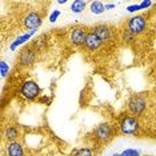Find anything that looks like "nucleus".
<instances>
[{
	"label": "nucleus",
	"mask_w": 156,
	"mask_h": 156,
	"mask_svg": "<svg viewBox=\"0 0 156 156\" xmlns=\"http://www.w3.org/2000/svg\"><path fill=\"white\" fill-rule=\"evenodd\" d=\"M35 34H36V31H28V32H26V34H22L20 36H17L15 40L9 44V49H11V51H15L17 47H20L22 44H24L26 41L30 40V39Z\"/></svg>",
	"instance_id": "nucleus-9"
},
{
	"label": "nucleus",
	"mask_w": 156,
	"mask_h": 156,
	"mask_svg": "<svg viewBox=\"0 0 156 156\" xmlns=\"http://www.w3.org/2000/svg\"><path fill=\"white\" fill-rule=\"evenodd\" d=\"M122 156H140V151L135 148H127L122 152Z\"/></svg>",
	"instance_id": "nucleus-18"
},
{
	"label": "nucleus",
	"mask_w": 156,
	"mask_h": 156,
	"mask_svg": "<svg viewBox=\"0 0 156 156\" xmlns=\"http://www.w3.org/2000/svg\"><path fill=\"white\" fill-rule=\"evenodd\" d=\"M4 137L7 140H9V143L11 141H16V139L19 137V131H17L16 127H7L5 132H4Z\"/></svg>",
	"instance_id": "nucleus-13"
},
{
	"label": "nucleus",
	"mask_w": 156,
	"mask_h": 156,
	"mask_svg": "<svg viewBox=\"0 0 156 156\" xmlns=\"http://www.w3.org/2000/svg\"><path fill=\"white\" fill-rule=\"evenodd\" d=\"M151 5H152V2H148V0L140 3V8L141 9H145V8H148V7H151Z\"/></svg>",
	"instance_id": "nucleus-22"
},
{
	"label": "nucleus",
	"mask_w": 156,
	"mask_h": 156,
	"mask_svg": "<svg viewBox=\"0 0 156 156\" xmlns=\"http://www.w3.org/2000/svg\"><path fill=\"white\" fill-rule=\"evenodd\" d=\"M59 16H60V11H59V9H55V11H52V13L49 15V22L55 23L56 20L59 19Z\"/></svg>",
	"instance_id": "nucleus-20"
},
{
	"label": "nucleus",
	"mask_w": 156,
	"mask_h": 156,
	"mask_svg": "<svg viewBox=\"0 0 156 156\" xmlns=\"http://www.w3.org/2000/svg\"><path fill=\"white\" fill-rule=\"evenodd\" d=\"M145 26H147V22H145L144 16H133L128 20V24H127V28L132 35H140L143 34V31L145 30Z\"/></svg>",
	"instance_id": "nucleus-3"
},
{
	"label": "nucleus",
	"mask_w": 156,
	"mask_h": 156,
	"mask_svg": "<svg viewBox=\"0 0 156 156\" xmlns=\"http://www.w3.org/2000/svg\"><path fill=\"white\" fill-rule=\"evenodd\" d=\"M5 151L8 156H24V148L19 141H11V143H8Z\"/></svg>",
	"instance_id": "nucleus-10"
},
{
	"label": "nucleus",
	"mask_w": 156,
	"mask_h": 156,
	"mask_svg": "<svg viewBox=\"0 0 156 156\" xmlns=\"http://www.w3.org/2000/svg\"><path fill=\"white\" fill-rule=\"evenodd\" d=\"M72 156H94V151L88 147H83V148H79L73 152Z\"/></svg>",
	"instance_id": "nucleus-16"
},
{
	"label": "nucleus",
	"mask_w": 156,
	"mask_h": 156,
	"mask_svg": "<svg viewBox=\"0 0 156 156\" xmlns=\"http://www.w3.org/2000/svg\"><path fill=\"white\" fill-rule=\"evenodd\" d=\"M140 4H135V5H128V7H127V11H128V12H131V13H132V12H137V11H140Z\"/></svg>",
	"instance_id": "nucleus-21"
},
{
	"label": "nucleus",
	"mask_w": 156,
	"mask_h": 156,
	"mask_svg": "<svg viewBox=\"0 0 156 156\" xmlns=\"http://www.w3.org/2000/svg\"><path fill=\"white\" fill-rule=\"evenodd\" d=\"M94 32L98 35V37L100 39L103 43H105V41L109 40V37H111V31H109V28L107 26H96L94 28Z\"/></svg>",
	"instance_id": "nucleus-12"
},
{
	"label": "nucleus",
	"mask_w": 156,
	"mask_h": 156,
	"mask_svg": "<svg viewBox=\"0 0 156 156\" xmlns=\"http://www.w3.org/2000/svg\"><path fill=\"white\" fill-rule=\"evenodd\" d=\"M122 37H123V41H128V43H132V41L135 40V35L131 34L128 30L124 31L123 35H122Z\"/></svg>",
	"instance_id": "nucleus-19"
},
{
	"label": "nucleus",
	"mask_w": 156,
	"mask_h": 156,
	"mask_svg": "<svg viewBox=\"0 0 156 156\" xmlns=\"http://www.w3.org/2000/svg\"><path fill=\"white\" fill-rule=\"evenodd\" d=\"M43 20H41V16L39 15L37 12H30L27 13V16L24 17L23 20V26L27 28L28 31H36L39 27L41 26Z\"/></svg>",
	"instance_id": "nucleus-6"
},
{
	"label": "nucleus",
	"mask_w": 156,
	"mask_h": 156,
	"mask_svg": "<svg viewBox=\"0 0 156 156\" xmlns=\"http://www.w3.org/2000/svg\"><path fill=\"white\" fill-rule=\"evenodd\" d=\"M115 8V4L113 3H108V4H105V11H109V9H113Z\"/></svg>",
	"instance_id": "nucleus-23"
},
{
	"label": "nucleus",
	"mask_w": 156,
	"mask_h": 156,
	"mask_svg": "<svg viewBox=\"0 0 156 156\" xmlns=\"http://www.w3.org/2000/svg\"><path fill=\"white\" fill-rule=\"evenodd\" d=\"M20 64L22 66H32L35 62V52L31 48H26L20 55Z\"/></svg>",
	"instance_id": "nucleus-11"
},
{
	"label": "nucleus",
	"mask_w": 156,
	"mask_h": 156,
	"mask_svg": "<svg viewBox=\"0 0 156 156\" xmlns=\"http://www.w3.org/2000/svg\"><path fill=\"white\" fill-rule=\"evenodd\" d=\"M86 7H87V2H84V0H75L71 4V11L73 13H80L86 9Z\"/></svg>",
	"instance_id": "nucleus-14"
},
{
	"label": "nucleus",
	"mask_w": 156,
	"mask_h": 156,
	"mask_svg": "<svg viewBox=\"0 0 156 156\" xmlns=\"http://www.w3.org/2000/svg\"><path fill=\"white\" fill-rule=\"evenodd\" d=\"M66 3H67V0H59L58 4H66Z\"/></svg>",
	"instance_id": "nucleus-24"
},
{
	"label": "nucleus",
	"mask_w": 156,
	"mask_h": 156,
	"mask_svg": "<svg viewBox=\"0 0 156 156\" xmlns=\"http://www.w3.org/2000/svg\"><path fill=\"white\" fill-rule=\"evenodd\" d=\"M87 31L81 27L72 28L69 32V41L72 43L75 47H80V45L86 44V39H87Z\"/></svg>",
	"instance_id": "nucleus-5"
},
{
	"label": "nucleus",
	"mask_w": 156,
	"mask_h": 156,
	"mask_svg": "<svg viewBox=\"0 0 156 156\" xmlns=\"http://www.w3.org/2000/svg\"><path fill=\"white\" fill-rule=\"evenodd\" d=\"M103 41L100 39L98 37V35L94 32V31H91V32H88L87 35V39H86V48L90 49V51H96V49L100 47Z\"/></svg>",
	"instance_id": "nucleus-8"
},
{
	"label": "nucleus",
	"mask_w": 156,
	"mask_h": 156,
	"mask_svg": "<svg viewBox=\"0 0 156 156\" xmlns=\"http://www.w3.org/2000/svg\"><path fill=\"white\" fill-rule=\"evenodd\" d=\"M95 137L96 140L101 141V143H105L112 137V127L109 124H100V126L95 131Z\"/></svg>",
	"instance_id": "nucleus-7"
},
{
	"label": "nucleus",
	"mask_w": 156,
	"mask_h": 156,
	"mask_svg": "<svg viewBox=\"0 0 156 156\" xmlns=\"http://www.w3.org/2000/svg\"><path fill=\"white\" fill-rule=\"evenodd\" d=\"M105 11V5L101 2H92L91 3V12L94 15H100Z\"/></svg>",
	"instance_id": "nucleus-15"
},
{
	"label": "nucleus",
	"mask_w": 156,
	"mask_h": 156,
	"mask_svg": "<svg viewBox=\"0 0 156 156\" xmlns=\"http://www.w3.org/2000/svg\"><path fill=\"white\" fill-rule=\"evenodd\" d=\"M9 72V66L7 64V62H0V73H2V77H5L7 75H8Z\"/></svg>",
	"instance_id": "nucleus-17"
},
{
	"label": "nucleus",
	"mask_w": 156,
	"mask_h": 156,
	"mask_svg": "<svg viewBox=\"0 0 156 156\" xmlns=\"http://www.w3.org/2000/svg\"><path fill=\"white\" fill-rule=\"evenodd\" d=\"M112 156H122V154H113Z\"/></svg>",
	"instance_id": "nucleus-25"
},
{
	"label": "nucleus",
	"mask_w": 156,
	"mask_h": 156,
	"mask_svg": "<svg viewBox=\"0 0 156 156\" xmlns=\"http://www.w3.org/2000/svg\"><path fill=\"white\" fill-rule=\"evenodd\" d=\"M20 94L24 99H28V100H34L36 99L39 95H40V87L37 86L36 81L34 80H27L22 84V88H20Z\"/></svg>",
	"instance_id": "nucleus-2"
},
{
	"label": "nucleus",
	"mask_w": 156,
	"mask_h": 156,
	"mask_svg": "<svg viewBox=\"0 0 156 156\" xmlns=\"http://www.w3.org/2000/svg\"><path fill=\"white\" fill-rule=\"evenodd\" d=\"M140 128V124H139V120H137L136 116H132V115H127L124 116L120 122V129H122L123 133H127V135H133L136 133Z\"/></svg>",
	"instance_id": "nucleus-1"
},
{
	"label": "nucleus",
	"mask_w": 156,
	"mask_h": 156,
	"mask_svg": "<svg viewBox=\"0 0 156 156\" xmlns=\"http://www.w3.org/2000/svg\"><path fill=\"white\" fill-rule=\"evenodd\" d=\"M147 108V101L144 100V98L141 96H132L128 101V109L129 112L135 116H140L144 112V109Z\"/></svg>",
	"instance_id": "nucleus-4"
}]
</instances>
